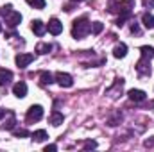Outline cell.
<instances>
[{"label": "cell", "instance_id": "6da1fadb", "mask_svg": "<svg viewBox=\"0 0 154 152\" xmlns=\"http://www.w3.org/2000/svg\"><path fill=\"white\" fill-rule=\"evenodd\" d=\"M90 32H91V23H90V20L86 16H81V18H77L75 22H74V25H72V36L75 39H82L84 36H88Z\"/></svg>", "mask_w": 154, "mask_h": 152}, {"label": "cell", "instance_id": "7a4b0ae2", "mask_svg": "<svg viewBox=\"0 0 154 152\" xmlns=\"http://www.w3.org/2000/svg\"><path fill=\"white\" fill-rule=\"evenodd\" d=\"M115 9H111V13H120V14H131L134 9V0H120L116 5H113Z\"/></svg>", "mask_w": 154, "mask_h": 152}, {"label": "cell", "instance_id": "3957f363", "mask_svg": "<svg viewBox=\"0 0 154 152\" xmlns=\"http://www.w3.org/2000/svg\"><path fill=\"white\" fill-rule=\"evenodd\" d=\"M54 79H56V82L61 88H72L74 86V77L70 75V74H66V72H57L54 75Z\"/></svg>", "mask_w": 154, "mask_h": 152}, {"label": "cell", "instance_id": "277c9868", "mask_svg": "<svg viewBox=\"0 0 154 152\" xmlns=\"http://www.w3.org/2000/svg\"><path fill=\"white\" fill-rule=\"evenodd\" d=\"M43 118V108L36 104V106H31L29 109H27V122L29 123H32V122H38Z\"/></svg>", "mask_w": 154, "mask_h": 152}, {"label": "cell", "instance_id": "5b68a950", "mask_svg": "<svg viewBox=\"0 0 154 152\" xmlns=\"http://www.w3.org/2000/svg\"><path fill=\"white\" fill-rule=\"evenodd\" d=\"M124 79H115V84L111 86V88H108L106 90V95H109L111 99H116L120 93H122V88H124Z\"/></svg>", "mask_w": 154, "mask_h": 152}, {"label": "cell", "instance_id": "8992f818", "mask_svg": "<svg viewBox=\"0 0 154 152\" xmlns=\"http://www.w3.org/2000/svg\"><path fill=\"white\" fill-rule=\"evenodd\" d=\"M4 16H5V23H7L9 27H16V25L22 22V14H20L18 11H13V9H11L7 14H4Z\"/></svg>", "mask_w": 154, "mask_h": 152}, {"label": "cell", "instance_id": "52a82bcc", "mask_svg": "<svg viewBox=\"0 0 154 152\" xmlns=\"http://www.w3.org/2000/svg\"><path fill=\"white\" fill-rule=\"evenodd\" d=\"M136 72H138L140 75H149V74H151V59L142 57V59L136 63Z\"/></svg>", "mask_w": 154, "mask_h": 152}, {"label": "cell", "instance_id": "ba28073f", "mask_svg": "<svg viewBox=\"0 0 154 152\" xmlns=\"http://www.w3.org/2000/svg\"><path fill=\"white\" fill-rule=\"evenodd\" d=\"M47 31H48L50 34L57 36V34H61V32H63V23H61L57 18H52V20L47 23Z\"/></svg>", "mask_w": 154, "mask_h": 152}, {"label": "cell", "instance_id": "9c48e42d", "mask_svg": "<svg viewBox=\"0 0 154 152\" xmlns=\"http://www.w3.org/2000/svg\"><path fill=\"white\" fill-rule=\"evenodd\" d=\"M14 61H16V66L18 68H25V66H29L34 61V56L32 54H18Z\"/></svg>", "mask_w": 154, "mask_h": 152}, {"label": "cell", "instance_id": "30bf717a", "mask_svg": "<svg viewBox=\"0 0 154 152\" xmlns=\"http://www.w3.org/2000/svg\"><path fill=\"white\" fill-rule=\"evenodd\" d=\"M13 95H14V97H18V99H23V97L27 95V84H25L23 81L16 82V84L13 86Z\"/></svg>", "mask_w": 154, "mask_h": 152}, {"label": "cell", "instance_id": "8fae6325", "mask_svg": "<svg viewBox=\"0 0 154 152\" xmlns=\"http://www.w3.org/2000/svg\"><path fill=\"white\" fill-rule=\"evenodd\" d=\"M31 29H32V32H34L36 36H43V34L47 32V25H45L41 20H32V25H31Z\"/></svg>", "mask_w": 154, "mask_h": 152}, {"label": "cell", "instance_id": "7c38bea8", "mask_svg": "<svg viewBox=\"0 0 154 152\" xmlns=\"http://www.w3.org/2000/svg\"><path fill=\"white\" fill-rule=\"evenodd\" d=\"M127 95H129V99H131L133 102H143V100L147 99V93L142 91V90H131Z\"/></svg>", "mask_w": 154, "mask_h": 152}, {"label": "cell", "instance_id": "4fadbf2b", "mask_svg": "<svg viewBox=\"0 0 154 152\" xmlns=\"http://www.w3.org/2000/svg\"><path fill=\"white\" fill-rule=\"evenodd\" d=\"M125 54H127V45L125 43H118L115 48H113V56H115L116 59L125 57Z\"/></svg>", "mask_w": 154, "mask_h": 152}, {"label": "cell", "instance_id": "5bb4252c", "mask_svg": "<svg viewBox=\"0 0 154 152\" xmlns=\"http://www.w3.org/2000/svg\"><path fill=\"white\" fill-rule=\"evenodd\" d=\"M13 81V72L11 70H0V86H7Z\"/></svg>", "mask_w": 154, "mask_h": 152}, {"label": "cell", "instance_id": "9a60e30c", "mask_svg": "<svg viewBox=\"0 0 154 152\" xmlns=\"http://www.w3.org/2000/svg\"><path fill=\"white\" fill-rule=\"evenodd\" d=\"M142 23H143L145 29H154V16L151 14V13H143V16H142Z\"/></svg>", "mask_w": 154, "mask_h": 152}, {"label": "cell", "instance_id": "2e32d148", "mask_svg": "<svg viewBox=\"0 0 154 152\" xmlns=\"http://www.w3.org/2000/svg\"><path fill=\"white\" fill-rule=\"evenodd\" d=\"M63 122H65V116H63L61 113H57V111H54V113L50 114V123H52L54 127H59V125H61Z\"/></svg>", "mask_w": 154, "mask_h": 152}, {"label": "cell", "instance_id": "e0dca14e", "mask_svg": "<svg viewBox=\"0 0 154 152\" xmlns=\"http://www.w3.org/2000/svg\"><path fill=\"white\" fill-rule=\"evenodd\" d=\"M31 138H32L34 141H38V143H41V141H45V140L48 138V134H47V131L39 129V131H34V132L31 134Z\"/></svg>", "mask_w": 154, "mask_h": 152}, {"label": "cell", "instance_id": "ac0fdd59", "mask_svg": "<svg viewBox=\"0 0 154 152\" xmlns=\"http://www.w3.org/2000/svg\"><path fill=\"white\" fill-rule=\"evenodd\" d=\"M140 54H142V57L151 59V57H154V48L151 47V45H143V47L140 48Z\"/></svg>", "mask_w": 154, "mask_h": 152}, {"label": "cell", "instance_id": "d6986e66", "mask_svg": "<svg viewBox=\"0 0 154 152\" xmlns=\"http://www.w3.org/2000/svg\"><path fill=\"white\" fill-rule=\"evenodd\" d=\"M52 50V45L50 43H38L36 45V52L38 54H48Z\"/></svg>", "mask_w": 154, "mask_h": 152}, {"label": "cell", "instance_id": "ffe728a7", "mask_svg": "<svg viewBox=\"0 0 154 152\" xmlns=\"http://www.w3.org/2000/svg\"><path fill=\"white\" fill-rule=\"evenodd\" d=\"M39 79H41V84H43V86H47V84H52V82H54V75H52L50 72H43Z\"/></svg>", "mask_w": 154, "mask_h": 152}, {"label": "cell", "instance_id": "44dd1931", "mask_svg": "<svg viewBox=\"0 0 154 152\" xmlns=\"http://www.w3.org/2000/svg\"><path fill=\"white\" fill-rule=\"evenodd\" d=\"M14 123H16V120H14V114L11 113V114H9V120H7V122L2 125V127H4L5 131H13V129H14Z\"/></svg>", "mask_w": 154, "mask_h": 152}, {"label": "cell", "instance_id": "7402d4cb", "mask_svg": "<svg viewBox=\"0 0 154 152\" xmlns=\"http://www.w3.org/2000/svg\"><path fill=\"white\" fill-rule=\"evenodd\" d=\"M27 4L34 9H43L45 7V0H27Z\"/></svg>", "mask_w": 154, "mask_h": 152}, {"label": "cell", "instance_id": "603a6c76", "mask_svg": "<svg viewBox=\"0 0 154 152\" xmlns=\"http://www.w3.org/2000/svg\"><path fill=\"white\" fill-rule=\"evenodd\" d=\"M102 29H104V25H102L100 22H93V23H91V32H93V34H100Z\"/></svg>", "mask_w": 154, "mask_h": 152}, {"label": "cell", "instance_id": "cb8c5ba5", "mask_svg": "<svg viewBox=\"0 0 154 152\" xmlns=\"http://www.w3.org/2000/svg\"><path fill=\"white\" fill-rule=\"evenodd\" d=\"M129 18H131V14H120V18L116 20V25H118V27H122V25H124Z\"/></svg>", "mask_w": 154, "mask_h": 152}, {"label": "cell", "instance_id": "d4e9b609", "mask_svg": "<svg viewBox=\"0 0 154 152\" xmlns=\"http://www.w3.org/2000/svg\"><path fill=\"white\" fill-rule=\"evenodd\" d=\"M14 136H16V138H27V136H31V134H29V131H25V129H18V131H14Z\"/></svg>", "mask_w": 154, "mask_h": 152}, {"label": "cell", "instance_id": "484cf974", "mask_svg": "<svg viewBox=\"0 0 154 152\" xmlns=\"http://www.w3.org/2000/svg\"><path fill=\"white\" fill-rule=\"evenodd\" d=\"M90 149H97V141H93V140L86 141L84 143V150H90Z\"/></svg>", "mask_w": 154, "mask_h": 152}, {"label": "cell", "instance_id": "4316f807", "mask_svg": "<svg viewBox=\"0 0 154 152\" xmlns=\"http://www.w3.org/2000/svg\"><path fill=\"white\" fill-rule=\"evenodd\" d=\"M131 32H133V34H140V27H138V23L131 22Z\"/></svg>", "mask_w": 154, "mask_h": 152}, {"label": "cell", "instance_id": "83f0119b", "mask_svg": "<svg viewBox=\"0 0 154 152\" xmlns=\"http://www.w3.org/2000/svg\"><path fill=\"white\" fill-rule=\"evenodd\" d=\"M142 2H143V7H145V9L154 7V0H142Z\"/></svg>", "mask_w": 154, "mask_h": 152}, {"label": "cell", "instance_id": "f1b7e54d", "mask_svg": "<svg viewBox=\"0 0 154 152\" xmlns=\"http://www.w3.org/2000/svg\"><path fill=\"white\" fill-rule=\"evenodd\" d=\"M11 9H13V7H11V5H4V7H2V9H0V14H7V13H9V11H11Z\"/></svg>", "mask_w": 154, "mask_h": 152}, {"label": "cell", "instance_id": "f546056e", "mask_svg": "<svg viewBox=\"0 0 154 152\" xmlns=\"http://www.w3.org/2000/svg\"><path fill=\"white\" fill-rule=\"evenodd\" d=\"M48 150H57V145H47L45 147V152H48Z\"/></svg>", "mask_w": 154, "mask_h": 152}, {"label": "cell", "instance_id": "4dcf8cb0", "mask_svg": "<svg viewBox=\"0 0 154 152\" xmlns=\"http://www.w3.org/2000/svg\"><path fill=\"white\" fill-rule=\"evenodd\" d=\"M145 147H154V138L152 140H145V143H143Z\"/></svg>", "mask_w": 154, "mask_h": 152}, {"label": "cell", "instance_id": "1f68e13d", "mask_svg": "<svg viewBox=\"0 0 154 152\" xmlns=\"http://www.w3.org/2000/svg\"><path fill=\"white\" fill-rule=\"evenodd\" d=\"M4 116H5V109H2V108H0V120H2Z\"/></svg>", "mask_w": 154, "mask_h": 152}, {"label": "cell", "instance_id": "d6a6232c", "mask_svg": "<svg viewBox=\"0 0 154 152\" xmlns=\"http://www.w3.org/2000/svg\"><path fill=\"white\" fill-rule=\"evenodd\" d=\"M72 2H84V0H72Z\"/></svg>", "mask_w": 154, "mask_h": 152}, {"label": "cell", "instance_id": "836d02e7", "mask_svg": "<svg viewBox=\"0 0 154 152\" xmlns=\"http://www.w3.org/2000/svg\"><path fill=\"white\" fill-rule=\"evenodd\" d=\"M0 32H2V23H0Z\"/></svg>", "mask_w": 154, "mask_h": 152}]
</instances>
